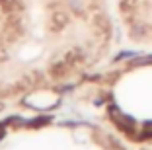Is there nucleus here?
Instances as JSON below:
<instances>
[{"mask_svg": "<svg viewBox=\"0 0 152 150\" xmlns=\"http://www.w3.org/2000/svg\"><path fill=\"white\" fill-rule=\"evenodd\" d=\"M68 23H70V14L64 12V10H57V12L51 14L47 26H49V29L53 31V33H58V31H63Z\"/></svg>", "mask_w": 152, "mask_h": 150, "instance_id": "obj_1", "label": "nucleus"}, {"mask_svg": "<svg viewBox=\"0 0 152 150\" xmlns=\"http://www.w3.org/2000/svg\"><path fill=\"white\" fill-rule=\"evenodd\" d=\"M0 10L8 16H14L23 10V0H0Z\"/></svg>", "mask_w": 152, "mask_h": 150, "instance_id": "obj_2", "label": "nucleus"}, {"mask_svg": "<svg viewBox=\"0 0 152 150\" xmlns=\"http://www.w3.org/2000/svg\"><path fill=\"white\" fill-rule=\"evenodd\" d=\"M66 4L74 14H84V2L82 0H68Z\"/></svg>", "mask_w": 152, "mask_h": 150, "instance_id": "obj_3", "label": "nucleus"}]
</instances>
